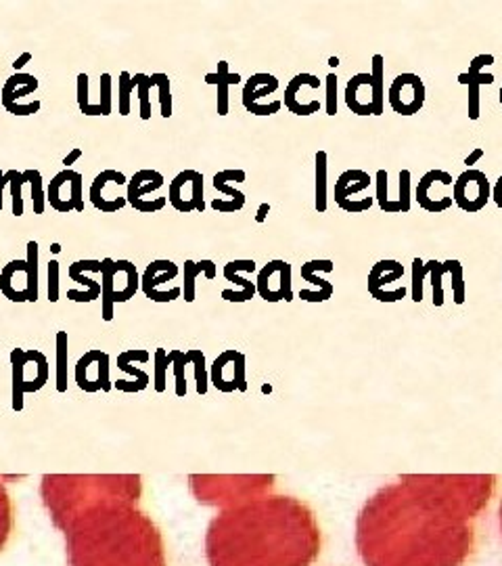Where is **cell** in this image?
Here are the masks:
<instances>
[{
    "mask_svg": "<svg viewBox=\"0 0 502 566\" xmlns=\"http://www.w3.org/2000/svg\"><path fill=\"white\" fill-rule=\"evenodd\" d=\"M492 477H407L368 499L356 518L365 566H465Z\"/></svg>",
    "mask_w": 502,
    "mask_h": 566,
    "instance_id": "cell-1",
    "label": "cell"
},
{
    "mask_svg": "<svg viewBox=\"0 0 502 566\" xmlns=\"http://www.w3.org/2000/svg\"><path fill=\"white\" fill-rule=\"evenodd\" d=\"M205 545L210 566H312L320 527L298 499L266 497L216 516Z\"/></svg>",
    "mask_w": 502,
    "mask_h": 566,
    "instance_id": "cell-2",
    "label": "cell"
},
{
    "mask_svg": "<svg viewBox=\"0 0 502 566\" xmlns=\"http://www.w3.org/2000/svg\"><path fill=\"white\" fill-rule=\"evenodd\" d=\"M101 298H103V319L111 321L113 304L128 303L136 296L141 287V277H138L136 264L130 261H113V258H103L101 261Z\"/></svg>",
    "mask_w": 502,
    "mask_h": 566,
    "instance_id": "cell-3",
    "label": "cell"
},
{
    "mask_svg": "<svg viewBox=\"0 0 502 566\" xmlns=\"http://www.w3.org/2000/svg\"><path fill=\"white\" fill-rule=\"evenodd\" d=\"M0 292L11 303L38 300V244L28 242L26 261H11L0 271Z\"/></svg>",
    "mask_w": 502,
    "mask_h": 566,
    "instance_id": "cell-4",
    "label": "cell"
},
{
    "mask_svg": "<svg viewBox=\"0 0 502 566\" xmlns=\"http://www.w3.org/2000/svg\"><path fill=\"white\" fill-rule=\"evenodd\" d=\"M13 361V380H15V409H21V395L26 390H38L45 387L48 378V365L45 354L38 351L23 353L21 348H15L11 353Z\"/></svg>",
    "mask_w": 502,
    "mask_h": 566,
    "instance_id": "cell-5",
    "label": "cell"
},
{
    "mask_svg": "<svg viewBox=\"0 0 502 566\" xmlns=\"http://www.w3.org/2000/svg\"><path fill=\"white\" fill-rule=\"evenodd\" d=\"M492 197V187L486 172L475 171V168H467V171L458 174L452 185V200L463 212L475 214L480 210L486 208V204Z\"/></svg>",
    "mask_w": 502,
    "mask_h": 566,
    "instance_id": "cell-6",
    "label": "cell"
},
{
    "mask_svg": "<svg viewBox=\"0 0 502 566\" xmlns=\"http://www.w3.org/2000/svg\"><path fill=\"white\" fill-rule=\"evenodd\" d=\"M84 177L80 172L65 168L59 174H54L51 183L46 187V202L51 204L57 212H84V197H82Z\"/></svg>",
    "mask_w": 502,
    "mask_h": 566,
    "instance_id": "cell-7",
    "label": "cell"
},
{
    "mask_svg": "<svg viewBox=\"0 0 502 566\" xmlns=\"http://www.w3.org/2000/svg\"><path fill=\"white\" fill-rule=\"evenodd\" d=\"M373 179L365 171H346L340 174L335 183V204L343 212L362 214L371 210L374 197H362V194L371 187Z\"/></svg>",
    "mask_w": 502,
    "mask_h": 566,
    "instance_id": "cell-8",
    "label": "cell"
},
{
    "mask_svg": "<svg viewBox=\"0 0 502 566\" xmlns=\"http://www.w3.org/2000/svg\"><path fill=\"white\" fill-rule=\"evenodd\" d=\"M455 185V179H452L450 172L446 171H429L421 177L419 185L415 189V200L419 202V206L425 210V212L440 214L446 212V210L452 208V196L441 194V191L450 189Z\"/></svg>",
    "mask_w": 502,
    "mask_h": 566,
    "instance_id": "cell-9",
    "label": "cell"
},
{
    "mask_svg": "<svg viewBox=\"0 0 502 566\" xmlns=\"http://www.w3.org/2000/svg\"><path fill=\"white\" fill-rule=\"evenodd\" d=\"M168 202L177 212H203V174L197 171L178 172L168 189Z\"/></svg>",
    "mask_w": 502,
    "mask_h": 566,
    "instance_id": "cell-10",
    "label": "cell"
},
{
    "mask_svg": "<svg viewBox=\"0 0 502 566\" xmlns=\"http://www.w3.org/2000/svg\"><path fill=\"white\" fill-rule=\"evenodd\" d=\"M258 296L266 303H292L293 287H292V264L285 261H270L259 269L256 281Z\"/></svg>",
    "mask_w": 502,
    "mask_h": 566,
    "instance_id": "cell-11",
    "label": "cell"
},
{
    "mask_svg": "<svg viewBox=\"0 0 502 566\" xmlns=\"http://www.w3.org/2000/svg\"><path fill=\"white\" fill-rule=\"evenodd\" d=\"M425 84H423L421 76L400 74L391 82L387 99H390L391 110L396 113H400V116H415L425 105Z\"/></svg>",
    "mask_w": 502,
    "mask_h": 566,
    "instance_id": "cell-12",
    "label": "cell"
},
{
    "mask_svg": "<svg viewBox=\"0 0 502 566\" xmlns=\"http://www.w3.org/2000/svg\"><path fill=\"white\" fill-rule=\"evenodd\" d=\"M404 277V267L402 262L391 261V258H385V261H379L377 264H373L371 273H368V294L379 303H398V300L407 298L408 290L407 287H400V290L391 292L390 286L391 283L400 281Z\"/></svg>",
    "mask_w": 502,
    "mask_h": 566,
    "instance_id": "cell-13",
    "label": "cell"
},
{
    "mask_svg": "<svg viewBox=\"0 0 502 566\" xmlns=\"http://www.w3.org/2000/svg\"><path fill=\"white\" fill-rule=\"evenodd\" d=\"M278 90V78L266 71L253 74L243 87V107L251 116H272L283 107V101H272L270 105H262L259 101Z\"/></svg>",
    "mask_w": 502,
    "mask_h": 566,
    "instance_id": "cell-14",
    "label": "cell"
},
{
    "mask_svg": "<svg viewBox=\"0 0 502 566\" xmlns=\"http://www.w3.org/2000/svg\"><path fill=\"white\" fill-rule=\"evenodd\" d=\"M163 183H166V179H163L161 172L149 171V168L138 171L135 177L128 180V194H126V200H128V204L136 210V212H143V214L160 212V210H163L166 206H160V204H149L144 196L161 189Z\"/></svg>",
    "mask_w": 502,
    "mask_h": 566,
    "instance_id": "cell-15",
    "label": "cell"
},
{
    "mask_svg": "<svg viewBox=\"0 0 502 566\" xmlns=\"http://www.w3.org/2000/svg\"><path fill=\"white\" fill-rule=\"evenodd\" d=\"M317 82H320L318 76L301 71V74L295 76L293 80H289L283 105H285L292 113H295V116H312V113H318L320 107H323L320 99H308L304 93V90H312V88L320 90V84Z\"/></svg>",
    "mask_w": 502,
    "mask_h": 566,
    "instance_id": "cell-16",
    "label": "cell"
},
{
    "mask_svg": "<svg viewBox=\"0 0 502 566\" xmlns=\"http://www.w3.org/2000/svg\"><path fill=\"white\" fill-rule=\"evenodd\" d=\"M333 271H335V264L329 258H317V261L301 264V279L312 283L317 290H300L298 296L306 300V303H325V300H329L333 292H335V286L331 281H325L318 273H333Z\"/></svg>",
    "mask_w": 502,
    "mask_h": 566,
    "instance_id": "cell-17",
    "label": "cell"
},
{
    "mask_svg": "<svg viewBox=\"0 0 502 566\" xmlns=\"http://www.w3.org/2000/svg\"><path fill=\"white\" fill-rule=\"evenodd\" d=\"M228 180H235V183H245L247 174L243 171H237V168H235V171H220V172L214 174L211 185H214L216 191L225 194L226 200L216 197V200L211 202V208H214L216 212H222V214L239 212V210H243V206H245V194L243 191L235 189V187L228 185Z\"/></svg>",
    "mask_w": 502,
    "mask_h": 566,
    "instance_id": "cell-18",
    "label": "cell"
},
{
    "mask_svg": "<svg viewBox=\"0 0 502 566\" xmlns=\"http://www.w3.org/2000/svg\"><path fill=\"white\" fill-rule=\"evenodd\" d=\"M346 105L356 116H374V87L371 71H362L346 84Z\"/></svg>",
    "mask_w": 502,
    "mask_h": 566,
    "instance_id": "cell-19",
    "label": "cell"
},
{
    "mask_svg": "<svg viewBox=\"0 0 502 566\" xmlns=\"http://www.w3.org/2000/svg\"><path fill=\"white\" fill-rule=\"evenodd\" d=\"M178 273H180L178 264H174L172 261H166V258H161V261H153L147 269H144V273L141 277L143 294L149 300H153V303H170V300L160 292V286L177 279Z\"/></svg>",
    "mask_w": 502,
    "mask_h": 566,
    "instance_id": "cell-20",
    "label": "cell"
},
{
    "mask_svg": "<svg viewBox=\"0 0 502 566\" xmlns=\"http://www.w3.org/2000/svg\"><path fill=\"white\" fill-rule=\"evenodd\" d=\"M253 271H256V262H253L251 258H245V261H231L228 264H225V271H222V273H225V279L237 283L241 290L239 292L225 290L222 292V298L228 300V303H247V300L256 296L258 294L256 281H250L243 277L245 273H253Z\"/></svg>",
    "mask_w": 502,
    "mask_h": 566,
    "instance_id": "cell-21",
    "label": "cell"
},
{
    "mask_svg": "<svg viewBox=\"0 0 502 566\" xmlns=\"http://www.w3.org/2000/svg\"><path fill=\"white\" fill-rule=\"evenodd\" d=\"M101 269H103L101 261H78L74 264H70L68 275L74 281L82 283V286L86 287V292L68 290V298L74 300V303H93V300L101 298V283L86 275V273H101Z\"/></svg>",
    "mask_w": 502,
    "mask_h": 566,
    "instance_id": "cell-22",
    "label": "cell"
},
{
    "mask_svg": "<svg viewBox=\"0 0 502 566\" xmlns=\"http://www.w3.org/2000/svg\"><path fill=\"white\" fill-rule=\"evenodd\" d=\"M107 183L124 185L128 183V180H126L124 172L119 171H103L101 174H96L93 185H90V202H93V206L96 210H101L103 214H113L118 212V210H122L126 204H128V200H126V197H118V200H113V197L103 196V187H105Z\"/></svg>",
    "mask_w": 502,
    "mask_h": 566,
    "instance_id": "cell-23",
    "label": "cell"
},
{
    "mask_svg": "<svg viewBox=\"0 0 502 566\" xmlns=\"http://www.w3.org/2000/svg\"><path fill=\"white\" fill-rule=\"evenodd\" d=\"M239 82L241 76L228 71V62H220L218 63V71L205 74V84L218 88V113H220V116H226L228 113V88Z\"/></svg>",
    "mask_w": 502,
    "mask_h": 566,
    "instance_id": "cell-24",
    "label": "cell"
},
{
    "mask_svg": "<svg viewBox=\"0 0 502 566\" xmlns=\"http://www.w3.org/2000/svg\"><path fill=\"white\" fill-rule=\"evenodd\" d=\"M36 88H38V78L32 74H23V71H20V74L7 78V82H4L3 87V95H0L3 107L20 104L21 97H29V95L36 93Z\"/></svg>",
    "mask_w": 502,
    "mask_h": 566,
    "instance_id": "cell-25",
    "label": "cell"
},
{
    "mask_svg": "<svg viewBox=\"0 0 502 566\" xmlns=\"http://www.w3.org/2000/svg\"><path fill=\"white\" fill-rule=\"evenodd\" d=\"M205 275L208 279H216L218 269L214 261H185V286H183V296L186 303H193L195 300V279L199 275Z\"/></svg>",
    "mask_w": 502,
    "mask_h": 566,
    "instance_id": "cell-26",
    "label": "cell"
},
{
    "mask_svg": "<svg viewBox=\"0 0 502 566\" xmlns=\"http://www.w3.org/2000/svg\"><path fill=\"white\" fill-rule=\"evenodd\" d=\"M317 197H314V206H317V212L323 214L326 212V206H329V180H326V174H329V155L326 152H317Z\"/></svg>",
    "mask_w": 502,
    "mask_h": 566,
    "instance_id": "cell-27",
    "label": "cell"
},
{
    "mask_svg": "<svg viewBox=\"0 0 502 566\" xmlns=\"http://www.w3.org/2000/svg\"><path fill=\"white\" fill-rule=\"evenodd\" d=\"M371 78L374 87V116H381L385 112V57L373 55Z\"/></svg>",
    "mask_w": 502,
    "mask_h": 566,
    "instance_id": "cell-28",
    "label": "cell"
},
{
    "mask_svg": "<svg viewBox=\"0 0 502 566\" xmlns=\"http://www.w3.org/2000/svg\"><path fill=\"white\" fill-rule=\"evenodd\" d=\"M494 63V55H477L473 57V62L469 63V71H463V74H458V82L461 84H467L469 80H473L480 84V87H483V84H492L496 78L494 74H486L483 71V68L486 65H492Z\"/></svg>",
    "mask_w": 502,
    "mask_h": 566,
    "instance_id": "cell-29",
    "label": "cell"
},
{
    "mask_svg": "<svg viewBox=\"0 0 502 566\" xmlns=\"http://www.w3.org/2000/svg\"><path fill=\"white\" fill-rule=\"evenodd\" d=\"M387 180H390L387 171H377V174H374V183H377V196H374V200L379 202V208L383 210L385 214H402L400 202L391 200L390 197V191H387Z\"/></svg>",
    "mask_w": 502,
    "mask_h": 566,
    "instance_id": "cell-30",
    "label": "cell"
},
{
    "mask_svg": "<svg viewBox=\"0 0 502 566\" xmlns=\"http://www.w3.org/2000/svg\"><path fill=\"white\" fill-rule=\"evenodd\" d=\"M425 264H427L429 279H432V287H433V304L441 306L444 304V275L449 273V264L435 261V258Z\"/></svg>",
    "mask_w": 502,
    "mask_h": 566,
    "instance_id": "cell-31",
    "label": "cell"
},
{
    "mask_svg": "<svg viewBox=\"0 0 502 566\" xmlns=\"http://www.w3.org/2000/svg\"><path fill=\"white\" fill-rule=\"evenodd\" d=\"M23 177L32 187V204H34V214H42L46 208V191L45 183H42V174L36 168H29V171L23 172Z\"/></svg>",
    "mask_w": 502,
    "mask_h": 566,
    "instance_id": "cell-32",
    "label": "cell"
},
{
    "mask_svg": "<svg viewBox=\"0 0 502 566\" xmlns=\"http://www.w3.org/2000/svg\"><path fill=\"white\" fill-rule=\"evenodd\" d=\"M136 82L138 90V113H141V120H151V88H153V82H151V76L147 74H135L132 76Z\"/></svg>",
    "mask_w": 502,
    "mask_h": 566,
    "instance_id": "cell-33",
    "label": "cell"
},
{
    "mask_svg": "<svg viewBox=\"0 0 502 566\" xmlns=\"http://www.w3.org/2000/svg\"><path fill=\"white\" fill-rule=\"evenodd\" d=\"M135 88H136L135 78H132L128 71H122V74H119V80H118V95H119L118 113L119 116H128L130 113V97H132V93H135Z\"/></svg>",
    "mask_w": 502,
    "mask_h": 566,
    "instance_id": "cell-34",
    "label": "cell"
},
{
    "mask_svg": "<svg viewBox=\"0 0 502 566\" xmlns=\"http://www.w3.org/2000/svg\"><path fill=\"white\" fill-rule=\"evenodd\" d=\"M151 82L153 87L160 90V107H161V116L170 118L172 116V90H170V78L168 74H151Z\"/></svg>",
    "mask_w": 502,
    "mask_h": 566,
    "instance_id": "cell-35",
    "label": "cell"
},
{
    "mask_svg": "<svg viewBox=\"0 0 502 566\" xmlns=\"http://www.w3.org/2000/svg\"><path fill=\"white\" fill-rule=\"evenodd\" d=\"M4 180H7L9 189H11V197H13V216H21L23 214V194H21V187L23 183H28L23 172L17 171H7L4 172Z\"/></svg>",
    "mask_w": 502,
    "mask_h": 566,
    "instance_id": "cell-36",
    "label": "cell"
},
{
    "mask_svg": "<svg viewBox=\"0 0 502 566\" xmlns=\"http://www.w3.org/2000/svg\"><path fill=\"white\" fill-rule=\"evenodd\" d=\"M78 107L84 116H103L101 105H90L88 99V74H78Z\"/></svg>",
    "mask_w": 502,
    "mask_h": 566,
    "instance_id": "cell-37",
    "label": "cell"
},
{
    "mask_svg": "<svg viewBox=\"0 0 502 566\" xmlns=\"http://www.w3.org/2000/svg\"><path fill=\"white\" fill-rule=\"evenodd\" d=\"M449 264V275L452 277V298L457 304L465 303V273L463 264L458 261H446Z\"/></svg>",
    "mask_w": 502,
    "mask_h": 566,
    "instance_id": "cell-38",
    "label": "cell"
},
{
    "mask_svg": "<svg viewBox=\"0 0 502 566\" xmlns=\"http://www.w3.org/2000/svg\"><path fill=\"white\" fill-rule=\"evenodd\" d=\"M425 277H429L427 264L421 261V258H415L413 261V281H410V296H413L415 303H421L423 300V283H425Z\"/></svg>",
    "mask_w": 502,
    "mask_h": 566,
    "instance_id": "cell-39",
    "label": "cell"
},
{
    "mask_svg": "<svg viewBox=\"0 0 502 566\" xmlns=\"http://www.w3.org/2000/svg\"><path fill=\"white\" fill-rule=\"evenodd\" d=\"M57 359H59V384L57 388L65 390V376H68V371H65V363H68V334L65 332H59L57 334Z\"/></svg>",
    "mask_w": 502,
    "mask_h": 566,
    "instance_id": "cell-40",
    "label": "cell"
},
{
    "mask_svg": "<svg viewBox=\"0 0 502 566\" xmlns=\"http://www.w3.org/2000/svg\"><path fill=\"white\" fill-rule=\"evenodd\" d=\"M337 78L335 74H329L325 78V90H326V97H325V110L326 116H335L340 105H337Z\"/></svg>",
    "mask_w": 502,
    "mask_h": 566,
    "instance_id": "cell-41",
    "label": "cell"
},
{
    "mask_svg": "<svg viewBox=\"0 0 502 566\" xmlns=\"http://www.w3.org/2000/svg\"><path fill=\"white\" fill-rule=\"evenodd\" d=\"M413 174H410V171H400V197H398V202H400L402 206V214H408L410 212V202H413Z\"/></svg>",
    "mask_w": 502,
    "mask_h": 566,
    "instance_id": "cell-42",
    "label": "cell"
},
{
    "mask_svg": "<svg viewBox=\"0 0 502 566\" xmlns=\"http://www.w3.org/2000/svg\"><path fill=\"white\" fill-rule=\"evenodd\" d=\"M99 93H101L99 105H101L103 116H109V113L113 112V105H111V76H109V74H101Z\"/></svg>",
    "mask_w": 502,
    "mask_h": 566,
    "instance_id": "cell-43",
    "label": "cell"
},
{
    "mask_svg": "<svg viewBox=\"0 0 502 566\" xmlns=\"http://www.w3.org/2000/svg\"><path fill=\"white\" fill-rule=\"evenodd\" d=\"M59 273H62L59 262H48V300H51V303H57L59 300Z\"/></svg>",
    "mask_w": 502,
    "mask_h": 566,
    "instance_id": "cell-44",
    "label": "cell"
},
{
    "mask_svg": "<svg viewBox=\"0 0 502 566\" xmlns=\"http://www.w3.org/2000/svg\"><path fill=\"white\" fill-rule=\"evenodd\" d=\"M178 351H174L170 354H166V351H157L155 354V361H157V390H163L166 388V382H163V373H166V365L170 363V361L177 359Z\"/></svg>",
    "mask_w": 502,
    "mask_h": 566,
    "instance_id": "cell-45",
    "label": "cell"
},
{
    "mask_svg": "<svg viewBox=\"0 0 502 566\" xmlns=\"http://www.w3.org/2000/svg\"><path fill=\"white\" fill-rule=\"evenodd\" d=\"M465 87H469V118L480 120V84L469 80Z\"/></svg>",
    "mask_w": 502,
    "mask_h": 566,
    "instance_id": "cell-46",
    "label": "cell"
},
{
    "mask_svg": "<svg viewBox=\"0 0 502 566\" xmlns=\"http://www.w3.org/2000/svg\"><path fill=\"white\" fill-rule=\"evenodd\" d=\"M40 107H42V104L40 101H34V104H15V105H9V107H4V110H7L9 113H13V116H34V113H38L40 112Z\"/></svg>",
    "mask_w": 502,
    "mask_h": 566,
    "instance_id": "cell-47",
    "label": "cell"
},
{
    "mask_svg": "<svg viewBox=\"0 0 502 566\" xmlns=\"http://www.w3.org/2000/svg\"><path fill=\"white\" fill-rule=\"evenodd\" d=\"M99 387L103 390L111 388V384H109V357L105 353H101L99 359Z\"/></svg>",
    "mask_w": 502,
    "mask_h": 566,
    "instance_id": "cell-48",
    "label": "cell"
},
{
    "mask_svg": "<svg viewBox=\"0 0 502 566\" xmlns=\"http://www.w3.org/2000/svg\"><path fill=\"white\" fill-rule=\"evenodd\" d=\"M189 359L193 361V363L197 365V380H199V390H205V373H203V354L199 351H191L189 353Z\"/></svg>",
    "mask_w": 502,
    "mask_h": 566,
    "instance_id": "cell-49",
    "label": "cell"
},
{
    "mask_svg": "<svg viewBox=\"0 0 502 566\" xmlns=\"http://www.w3.org/2000/svg\"><path fill=\"white\" fill-rule=\"evenodd\" d=\"M235 384L243 390L245 388V382H243V357H237V367H235Z\"/></svg>",
    "mask_w": 502,
    "mask_h": 566,
    "instance_id": "cell-50",
    "label": "cell"
},
{
    "mask_svg": "<svg viewBox=\"0 0 502 566\" xmlns=\"http://www.w3.org/2000/svg\"><path fill=\"white\" fill-rule=\"evenodd\" d=\"M492 200L496 202V206L502 210V174L498 177V180H496V185L492 187Z\"/></svg>",
    "mask_w": 502,
    "mask_h": 566,
    "instance_id": "cell-51",
    "label": "cell"
},
{
    "mask_svg": "<svg viewBox=\"0 0 502 566\" xmlns=\"http://www.w3.org/2000/svg\"><path fill=\"white\" fill-rule=\"evenodd\" d=\"M80 158H82V149H80V147L71 149V152L63 158V166H65V168H70L71 164H76V162L80 160Z\"/></svg>",
    "mask_w": 502,
    "mask_h": 566,
    "instance_id": "cell-52",
    "label": "cell"
},
{
    "mask_svg": "<svg viewBox=\"0 0 502 566\" xmlns=\"http://www.w3.org/2000/svg\"><path fill=\"white\" fill-rule=\"evenodd\" d=\"M481 158H483V149L477 147V149H473V152L467 155V158H465V164H467V168H471V166H475Z\"/></svg>",
    "mask_w": 502,
    "mask_h": 566,
    "instance_id": "cell-53",
    "label": "cell"
},
{
    "mask_svg": "<svg viewBox=\"0 0 502 566\" xmlns=\"http://www.w3.org/2000/svg\"><path fill=\"white\" fill-rule=\"evenodd\" d=\"M29 62H32V53H23L21 57H17L15 63H13V68H15L17 74H20V70L26 68V65H28Z\"/></svg>",
    "mask_w": 502,
    "mask_h": 566,
    "instance_id": "cell-54",
    "label": "cell"
},
{
    "mask_svg": "<svg viewBox=\"0 0 502 566\" xmlns=\"http://www.w3.org/2000/svg\"><path fill=\"white\" fill-rule=\"evenodd\" d=\"M268 212H270V204L264 202L262 206L258 208V212H256V222H259V225H262V222L268 219Z\"/></svg>",
    "mask_w": 502,
    "mask_h": 566,
    "instance_id": "cell-55",
    "label": "cell"
},
{
    "mask_svg": "<svg viewBox=\"0 0 502 566\" xmlns=\"http://www.w3.org/2000/svg\"><path fill=\"white\" fill-rule=\"evenodd\" d=\"M7 187V180H4V172L0 171V212H3V191Z\"/></svg>",
    "mask_w": 502,
    "mask_h": 566,
    "instance_id": "cell-56",
    "label": "cell"
},
{
    "mask_svg": "<svg viewBox=\"0 0 502 566\" xmlns=\"http://www.w3.org/2000/svg\"><path fill=\"white\" fill-rule=\"evenodd\" d=\"M51 252H53V254H59V252H62V246L53 244V246H51Z\"/></svg>",
    "mask_w": 502,
    "mask_h": 566,
    "instance_id": "cell-57",
    "label": "cell"
},
{
    "mask_svg": "<svg viewBox=\"0 0 502 566\" xmlns=\"http://www.w3.org/2000/svg\"><path fill=\"white\" fill-rule=\"evenodd\" d=\"M329 65H333V68H337V65H340V59L331 57V59H329Z\"/></svg>",
    "mask_w": 502,
    "mask_h": 566,
    "instance_id": "cell-58",
    "label": "cell"
},
{
    "mask_svg": "<svg viewBox=\"0 0 502 566\" xmlns=\"http://www.w3.org/2000/svg\"><path fill=\"white\" fill-rule=\"evenodd\" d=\"M500 531H502V504H500Z\"/></svg>",
    "mask_w": 502,
    "mask_h": 566,
    "instance_id": "cell-59",
    "label": "cell"
},
{
    "mask_svg": "<svg viewBox=\"0 0 502 566\" xmlns=\"http://www.w3.org/2000/svg\"><path fill=\"white\" fill-rule=\"evenodd\" d=\"M500 105H502V87H500Z\"/></svg>",
    "mask_w": 502,
    "mask_h": 566,
    "instance_id": "cell-60",
    "label": "cell"
}]
</instances>
